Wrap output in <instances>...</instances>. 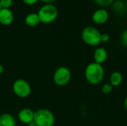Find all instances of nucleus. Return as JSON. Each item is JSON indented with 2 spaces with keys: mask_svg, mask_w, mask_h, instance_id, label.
Listing matches in <instances>:
<instances>
[{
  "mask_svg": "<svg viewBox=\"0 0 127 126\" xmlns=\"http://www.w3.org/2000/svg\"><path fill=\"white\" fill-rule=\"evenodd\" d=\"M105 75L104 68L102 65L96 62L89 63L85 69V78L92 85H97L102 82Z\"/></svg>",
  "mask_w": 127,
  "mask_h": 126,
  "instance_id": "nucleus-1",
  "label": "nucleus"
},
{
  "mask_svg": "<svg viewBox=\"0 0 127 126\" xmlns=\"http://www.w3.org/2000/svg\"><path fill=\"white\" fill-rule=\"evenodd\" d=\"M101 33L95 27L92 26L86 27L81 33V37L84 43L89 46L95 47L101 43Z\"/></svg>",
  "mask_w": 127,
  "mask_h": 126,
  "instance_id": "nucleus-2",
  "label": "nucleus"
},
{
  "mask_svg": "<svg viewBox=\"0 0 127 126\" xmlns=\"http://www.w3.org/2000/svg\"><path fill=\"white\" fill-rule=\"evenodd\" d=\"M33 121L36 123V126H54L55 117L50 110L40 108L34 112Z\"/></svg>",
  "mask_w": 127,
  "mask_h": 126,
  "instance_id": "nucleus-3",
  "label": "nucleus"
},
{
  "mask_svg": "<svg viewBox=\"0 0 127 126\" xmlns=\"http://www.w3.org/2000/svg\"><path fill=\"white\" fill-rule=\"evenodd\" d=\"M40 22L45 24L53 22L58 16V10L56 6L51 4L43 5L37 13Z\"/></svg>",
  "mask_w": 127,
  "mask_h": 126,
  "instance_id": "nucleus-4",
  "label": "nucleus"
},
{
  "mask_svg": "<svg viewBox=\"0 0 127 126\" xmlns=\"http://www.w3.org/2000/svg\"><path fill=\"white\" fill-rule=\"evenodd\" d=\"M71 79V71L65 66H61L58 68L53 76L54 83L58 86H65L69 83Z\"/></svg>",
  "mask_w": 127,
  "mask_h": 126,
  "instance_id": "nucleus-5",
  "label": "nucleus"
},
{
  "mask_svg": "<svg viewBox=\"0 0 127 126\" xmlns=\"http://www.w3.org/2000/svg\"><path fill=\"white\" fill-rule=\"evenodd\" d=\"M13 91L19 98H27L31 93L30 84L23 79H16L13 84Z\"/></svg>",
  "mask_w": 127,
  "mask_h": 126,
  "instance_id": "nucleus-6",
  "label": "nucleus"
},
{
  "mask_svg": "<svg viewBox=\"0 0 127 126\" xmlns=\"http://www.w3.org/2000/svg\"><path fill=\"white\" fill-rule=\"evenodd\" d=\"M19 120L24 124H29L31 122L33 121L34 119V111L28 108H24L19 111L18 114Z\"/></svg>",
  "mask_w": 127,
  "mask_h": 126,
  "instance_id": "nucleus-7",
  "label": "nucleus"
},
{
  "mask_svg": "<svg viewBox=\"0 0 127 126\" xmlns=\"http://www.w3.org/2000/svg\"><path fill=\"white\" fill-rule=\"evenodd\" d=\"M109 13L104 9H98L94 12L92 15V20L95 24L103 25L109 19Z\"/></svg>",
  "mask_w": 127,
  "mask_h": 126,
  "instance_id": "nucleus-8",
  "label": "nucleus"
},
{
  "mask_svg": "<svg viewBox=\"0 0 127 126\" xmlns=\"http://www.w3.org/2000/svg\"><path fill=\"white\" fill-rule=\"evenodd\" d=\"M107 59H108V52L104 48L100 47L95 49L94 52L95 62L102 65L107 60Z\"/></svg>",
  "mask_w": 127,
  "mask_h": 126,
  "instance_id": "nucleus-9",
  "label": "nucleus"
},
{
  "mask_svg": "<svg viewBox=\"0 0 127 126\" xmlns=\"http://www.w3.org/2000/svg\"><path fill=\"white\" fill-rule=\"evenodd\" d=\"M13 21V13L10 9L1 8L0 10V23L2 25H9Z\"/></svg>",
  "mask_w": 127,
  "mask_h": 126,
  "instance_id": "nucleus-10",
  "label": "nucleus"
},
{
  "mask_svg": "<svg viewBox=\"0 0 127 126\" xmlns=\"http://www.w3.org/2000/svg\"><path fill=\"white\" fill-rule=\"evenodd\" d=\"M0 126H16V121L13 116L8 113L0 116Z\"/></svg>",
  "mask_w": 127,
  "mask_h": 126,
  "instance_id": "nucleus-11",
  "label": "nucleus"
},
{
  "mask_svg": "<svg viewBox=\"0 0 127 126\" xmlns=\"http://www.w3.org/2000/svg\"><path fill=\"white\" fill-rule=\"evenodd\" d=\"M25 22L28 26L32 27L37 26L41 22L38 14L35 13H31L28 14L25 17Z\"/></svg>",
  "mask_w": 127,
  "mask_h": 126,
  "instance_id": "nucleus-12",
  "label": "nucleus"
},
{
  "mask_svg": "<svg viewBox=\"0 0 127 126\" xmlns=\"http://www.w3.org/2000/svg\"><path fill=\"white\" fill-rule=\"evenodd\" d=\"M123 79H124V77H123V75L121 72L114 71L110 75V78H109L110 82L109 83L113 87H118V86L121 85Z\"/></svg>",
  "mask_w": 127,
  "mask_h": 126,
  "instance_id": "nucleus-13",
  "label": "nucleus"
},
{
  "mask_svg": "<svg viewBox=\"0 0 127 126\" xmlns=\"http://www.w3.org/2000/svg\"><path fill=\"white\" fill-rule=\"evenodd\" d=\"M113 86L110 84V83H105L103 86H102V88H101V91L103 94H110L112 90H113Z\"/></svg>",
  "mask_w": 127,
  "mask_h": 126,
  "instance_id": "nucleus-14",
  "label": "nucleus"
},
{
  "mask_svg": "<svg viewBox=\"0 0 127 126\" xmlns=\"http://www.w3.org/2000/svg\"><path fill=\"white\" fill-rule=\"evenodd\" d=\"M0 4L1 8L9 9L13 4V0H0Z\"/></svg>",
  "mask_w": 127,
  "mask_h": 126,
  "instance_id": "nucleus-15",
  "label": "nucleus"
},
{
  "mask_svg": "<svg viewBox=\"0 0 127 126\" xmlns=\"http://www.w3.org/2000/svg\"><path fill=\"white\" fill-rule=\"evenodd\" d=\"M94 1L96 4H97L98 5L102 6V7L109 6L113 1V0H94Z\"/></svg>",
  "mask_w": 127,
  "mask_h": 126,
  "instance_id": "nucleus-16",
  "label": "nucleus"
},
{
  "mask_svg": "<svg viewBox=\"0 0 127 126\" xmlns=\"http://www.w3.org/2000/svg\"><path fill=\"white\" fill-rule=\"evenodd\" d=\"M109 39H110V36L108 33H101V36H100L101 43H106L109 41Z\"/></svg>",
  "mask_w": 127,
  "mask_h": 126,
  "instance_id": "nucleus-17",
  "label": "nucleus"
},
{
  "mask_svg": "<svg viewBox=\"0 0 127 126\" xmlns=\"http://www.w3.org/2000/svg\"><path fill=\"white\" fill-rule=\"evenodd\" d=\"M121 42L124 46L127 47V29L125 30L121 34Z\"/></svg>",
  "mask_w": 127,
  "mask_h": 126,
  "instance_id": "nucleus-18",
  "label": "nucleus"
},
{
  "mask_svg": "<svg viewBox=\"0 0 127 126\" xmlns=\"http://www.w3.org/2000/svg\"><path fill=\"white\" fill-rule=\"evenodd\" d=\"M24 1V3H25L26 4L28 5H33L34 4H36L39 0H22Z\"/></svg>",
  "mask_w": 127,
  "mask_h": 126,
  "instance_id": "nucleus-19",
  "label": "nucleus"
},
{
  "mask_svg": "<svg viewBox=\"0 0 127 126\" xmlns=\"http://www.w3.org/2000/svg\"><path fill=\"white\" fill-rule=\"evenodd\" d=\"M41 1L45 2V3H47V4H51L52 2H54L56 0H41Z\"/></svg>",
  "mask_w": 127,
  "mask_h": 126,
  "instance_id": "nucleus-20",
  "label": "nucleus"
},
{
  "mask_svg": "<svg viewBox=\"0 0 127 126\" xmlns=\"http://www.w3.org/2000/svg\"><path fill=\"white\" fill-rule=\"evenodd\" d=\"M124 108H125L126 111H127V96L126 97L125 100H124Z\"/></svg>",
  "mask_w": 127,
  "mask_h": 126,
  "instance_id": "nucleus-21",
  "label": "nucleus"
},
{
  "mask_svg": "<svg viewBox=\"0 0 127 126\" xmlns=\"http://www.w3.org/2000/svg\"><path fill=\"white\" fill-rule=\"evenodd\" d=\"M28 126H36V123H35L34 121H32V122H31L29 124H28Z\"/></svg>",
  "mask_w": 127,
  "mask_h": 126,
  "instance_id": "nucleus-22",
  "label": "nucleus"
},
{
  "mask_svg": "<svg viewBox=\"0 0 127 126\" xmlns=\"http://www.w3.org/2000/svg\"><path fill=\"white\" fill-rule=\"evenodd\" d=\"M3 72H4V68H3V66L0 64V75H1V74H3Z\"/></svg>",
  "mask_w": 127,
  "mask_h": 126,
  "instance_id": "nucleus-23",
  "label": "nucleus"
},
{
  "mask_svg": "<svg viewBox=\"0 0 127 126\" xmlns=\"http://www.w3.org/2000/svg\"><path fill=\"white\" fill-rule=\"evenodd\" d=\"M1 10V4H0V10Z\"/></svg>",
  "mask_w": 127,
  "mask_h": 126,
  "instance_id": "nucleus-24",
  "label": "nucleus"
},
{
  "mask_svg": "<svg viewBox=\"0 0 127 126\" xmlns=\"http://www.w3.org/2000/svg\"><path fill=\"white\" fill-rule=\"evenodd\" d=\"M126 4H127V2H126Z\"/></svg>",
  "mask_w": 127,
  "mask_h": 126,
  "instance_id": "nucleus-25",
  "label": "nucleus"
},
{
  "mask_svg": "<svg viewBox=\"0 0 127 126\" xmlns=\"http://www.w3.org/2000/svg\"></svg>",
  "mask_w": 127,
  "mask_h": 126,
  "instance_id": "nucleus-26",
  "label": "nucleus"
}]
</instances>
